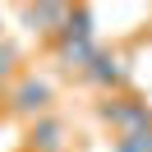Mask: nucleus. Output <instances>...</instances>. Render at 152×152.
Returning <instances> with one entry per match:
<instances>
[{
	"instance_id": "nucleus-1",
	"label": "nucleus",
	"mask_w": 152,
	"mask_h": 152,
	"mask_svg": "<svg viewBox=\"0 0 152 152\" xmlns=\"http://www.w3.org/2000/svg\"><path fill=\"white\" fill-rule=\"evenodd\" d=\"M51 102H56V88L42 74H19L5 88V111L19 115V120H42V115H51Z\"/></svg>"
},
{
	"instance_id": "nucleus-5",
	"label": "nucleus",
	"mask_w": 152,
	"mask_h": 152,
	"mask_svg": "<svg viewBox=\"0 0 152 152\" xmlns=\"http://www.w3.org/2000/svg\"><path fill=\"white\" fill-rule=\"evenodd\" d=\"M19 19H23V28L37 32V37H56V32L65 28V19H69V5H23Z\"/></svg>"
},
{
	"instance_id": "nucleus-7",
	"label": "nucleus",
	"mask_w": 152,
	"mask_h": 152,
	"mask_svg": "<svg viewBox=\"0 0 152 152\" xmlns=\"http://www.w3.org/2000/svg\"><path fill=\"white\" fill-rule=\"evenodd\" d=\"M14 74H19V51H14L10 42H0V88H10Z\"/></svg>"
},
{
	"instance_id": "nucleus-4",
	"label": "nucleus",
	"mask_w": 152,
	"mask_h": 152,
	"mask_svg": "<svg viewBox=\"0 0 152 152\" xmlns=\"http://www.w3.org/2000/svg\"><path fill=\"white\" fill-rule=\"evenodd\" d=\"M28 152H69V124L60 115H42L28 124Z\"/></svg>"
},
{
	"instance_id": "nucleus-3",
	"label": "nucleus",
	"mask_w": 152,
	"mask_h": 152,
	"mask_svg": "<svg viewBox=\"0 0 152 152\" xmlns=\"http://www.w3.org/2000/svg\"><path fill=\"white\" fill-rule=\"evenodd\" d=\"M97 115H102L111 129H120V138H124V134H143V129H152V106L138 102V97H129V92L102 97V102H97Z\"/></svg>"
},
{
	"instance_id": "nucleus-6",
	"label": "nucleus",
	"mask_w": 152,
	"mask_h": 152,
	"mask_svg": "<svg viewBox=\"0 0 152 152\" xmlns=\"http://www.w3.org/2000/svg\"><path fill=\"white\" fill-rule=\"evenodd\" d=\"M111 152H152V129H143V134H124V138H115V143H111Z\"/></svg>"
},
{
	"instance_id": "nucleus-2",
	"label": "nucleus",
	"mask_w": 152,
	"mask_h": 152,
	"mask_svg": "<svg viewBox=\"0 0 152 152\" xmlns=\"http://www.w3.org/2000/svg\"><path fill=\"white\" fill-rule=\"evenodd\" d=\"M78 78L92 83L102 97H115V92L129 88V60H124V51H115V46H97V56L88 60V69Z\"/></svg>"
},
{
	"instance_id": "nucleus-8",
	"label": "nucleus",
	"mask_w": 152,
	"mask_h": 152,
	"mask_svg": "<svg viewBox=\"0 0 152 152\" xmlns=\"http://www.w3.org/2000/svg\"><path fill=\"white\" fill-rule=\"evenodd\" d=\"M0 42H5V28H0Z\"/></svg>"
}]
</instances>
